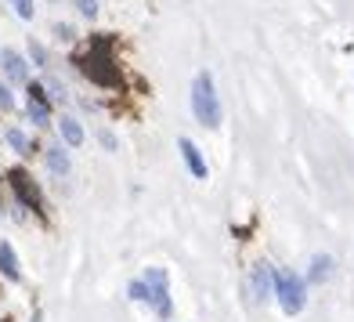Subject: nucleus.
Returning <instances> with one entry per match:
<instances>
[{
  "mask_svg": "<svg viewBox=\"0 0 354 322\" xmlns=\"http://www.w3.org/2000/svg\"><path fill=\"white\" fill-rule=\"evenodd\" d=\"M192 112L203 127H221V98L214 91V76L199 73L196 84H192Z\"/></svg>",
  "mask_w": 354,
  "mask_h": 322,
  "instance_id": "nucleus-1",
  "label": "nucleus"
},
{
  "mask_svg": "<svg viewBox=\"0 0 354 322\" xmlns=\"http://www.w3.org/2000/svg\"><path fill=\"white\" fill-rule=\"evenodd\" d=\"M275 297H279L286 315H300L304 304H308V283H304L297 271L282 268V271H275Z\"/></svg>",
  "mask_w": 354,
  "mask_h": 322,
  "instance_id": "nucleus-2",
  "label": "nucleus"
},
{
  "mask_svg": "<svg viewBox=\"0 0 354 322\" xmlns=\"http://www.w3.org/2000/svg\"><path fill=\"white\" fill-rule=\"evenodd\" d=\"M145 286H149V304L159 312V315H170V279H167V268H149L145 271V279H141Z\"/></svg>",
  "mask_w": 354,
  "mask_h": 322,
  "instance_id": "nucleus-3",
  "label": "nucleus"
},
{
  "mask_svg": "<svg viewBox=\"0 0 354 322\" xmlns=\"http://www.w3.org/2000/svg\"><path fill=\"white\" fill-rule=\"evenodd\" d=\"M250 297L257 304H264L268 297H275V268H271L268 261H257L250 268Z\"/></svg>",
  "mask_w": 354,
  "mask_h": 322,
  "instance_id": "nucleus-4",
  "label": "nucleus"
},
{
  "mask_svg": "<svg viewBox=\"0 0 354 322\" xmlns=\"http://www.w3.org/2000/svg\"><path fill=\"white\" fill-rule=\"evenodd\" d=\"M8 178H11V188L19 192L22 206H29V211H40V206H44V199H40V188L33 185V178H29L26 170H11Z\"/></svg>",
  "mask_w": 354,
  "mask_h": 322,
  "instance_id": "nucleus-5",
  "label": "nucleus"
},
{
  "mask_svg": "<svg viewBox=\"0 0 354 322\" xmlns=\"http://www.w3.org/2000/svg\"><path fill=\"white\" fill-rule=\"evenodd\" d=\"M26 109H29V120H33L37 127L51 123V98L44 94V84H29V102H26Z\"/></svg>",
  "mask_w": 354,
  "mask_h": 322,
  "instance_id": "nucleus-6",
  "label": "nucleus"
},
{
  "mask_svg": "<svg viewBox=\"0 0 354 322\" xmlns=\"http://www.w3.org/2000/svg\"><path fill=\"white\" fill-rule=\"evenodd\" d=\"M0 69H4V76L11 80V84H22V80L29 76L26 58H22L19 51H11V47H4V51H0Z\"/></svg>",
  "mask_w": 354,
  "mask_h": 322,
  "instance_id": "nucleus-7",
  "label": "nucleus"
},
{
  "mask_svg": "<svg viewBox=\"0 0 354 322\" xmlns=\"http://www.w3.org/2000/svg\"><path fill=\"white\" fill-rule=\"evenodd\" d=\"M0 276L8 283H19L22 279V268H19V257H15V247L8 239H0Z\"/></svg>",
  "mask_w": 354,
  "mask_h": 322,
  "instance_id": "nucleus-8",
  "label": "nucleus"
},
{
  "mask_svg": "<svg viewBox=\"0 0 354 322\" xmlns=\"http://www.w3.org/2000/svg\"><path fill=\"white\" fill-rule=\"evenodd\" d=\"M181 145V156H185V163H188V170H192V178H199V181H206V159L199 156V149H196V141L192 138H181L177 141Z\"/></svg>",
  "mask_w": 354,
  "mask_h": 322,
  "instance_id": "nucleus-9",
  "label": "nucleus"
},
{
  "mask_svg": "<svg viewBox=\"0 0 354 322\" xmlns=\"http://www.w3.org/2000/svg\"><path fill=\"white\" fill-rule=\"evenodd\" d=\"M44 159H47V170L58 174V178H62V174H69V152L62 149V145H47Z\"/></svg>",
  "mask_w": 354,
  "mask_h": 322,
  "instance_id": "nucleus-10",
  "label": "nucleus"
},
{
  "mask_svg": "<svg viewBox=\"0 0 354 322\" xmlns=\"http://www.w3.org/2000/svg\"><path fill=\"white\" fill-rule=\"evenodd\" d=\"M58 134H62V141H66L69 149H80V145H84V127H80L76 120H69V116L58 120Z\"/></svg>",
  "mask_w": 354,
  "mask_h": 322,
  "instance_id": "nucleus-11",
  "label": "nucleus"
},
{
  "mask_svg": "<svg viewBox=\"0 0 354 322\" xmlns=\"http://www.w3.org/2000/svg\"><path fill=\"white\" fill-rule=\"evenodd\" d=\"M333 276V257L329 253H318L311 261V271H308V283H326Z\"/></svg>",
  "mask_w": 354,
  "mask_h": 322,
  "instance_id": "nucleus-12",
  "label": "nucleus"
},
{
  "mask_svg": "<svg viewBox=\"0 0 354 322\" xmlns=\"http://www.w3.org/2000/svg\"><path fill=\"white\" fill-rule=\"evenodd\" d=\"M4 138H8V145H11L15 152H22V156H29V152H33V141H29V138L19 131V127H8V131H4Z\"/></svg>",
  "mask_w": 354,
  "mask_h": 322,
  "instance_id": "nucleus-13",
  "label": "nucleus"
},
{
  "mask_svg": "<svg viewBox=\"0 0 354 322\" xmlns=\"http://www.w3.org/2000/svg\"><path fill=\"white\" fill-rule=\"evenodd\" d=\"M11 8H15V15H19V19H33V0H11Z\"/></svg>",
  "mask_w": 354,
  "mask_h": 322,
  "instance_id": "nucleus-14",
  "label": "nucleus"
},
{
  "mask_svg": "<svg viewBox=\"0 0 354 322\" xmlns=\"http://www.w3.org/2000/svg\"><path fill=\"white\" fill-rule=\"evenodd\" d=\"M44 91H51V102H66V87L58 80H44Z\"/></svg>",
  "mask_w": 354,
  "mask_h": 322,
  "instance_id": "nucleus-15",
  "label": "nucleus"
},
{
  "mask_svg": "<svg viewBox=\"0 0 354 322\" xmlns=\"http://www.w3.org/2000/svg\"><path fill=\"white\" fill-rule=\"evenodd\" d=\"M76 11L84 15V19H94V15H98V0H76Z\"/></svg>",
  "mask_w": 354,
  "mask_h": 322,
  "instance_id": "nucleus-16",
  "label": "nucleus"
},
{
  "mask_svg": "<svg viewBox=\"0 0 354 322\" xmlns=\"http://www.w3.org/2000/svg\"><path fill=\"white\" fill-rule=\"evenodd\" d=\"M29 58H33V66H47V51L40 44H33V40H29Z\"/></svg>",
  "mask_w": 354,
  "mask_h": 322,
  "instance_id": "nucleus-17",
  "label": "nucleus"
},
{
  "mask_svg": "<svg viewBox=\"0 0 354 322\" xmlns=\"http://www.w3.org/2000/svg\"><path fill=\"white\" fill-rule=\"evenodd\" d=\"M15 109V94L8 91V84H0V112H11Z\"/></svg>",
  "mask_w": 354,
  "mask_h": 322,
  "instance_id": "nucleus-18",
  "label": "nucleus"
},
{
  "mask_svg": "<svg viewBox=\"0 0 354 322\" xmlns=\"http://www.w3.org/2000/svg\"><path fill=\"white\" fill-rule=\"evenodd\" d=\"M131 301H149V286H145V283H131Z\"/></svg>",
  "mask_w": 354,
  "mask_h": 322,
  "instance_id": "nucleus-19",
  "label": "nucleus"
},
{
  "mask_svg": "<svg viewBox=\"0 0 354 322\" xmlns=\"http://www.w3.org/2000/svg\"><path fill=\"white\" fill-rule=\"evenodd\" d=\"M55 33H58V40H73V26L58 22V26H55Z\"/></svg>",
  "mask_w": 354,
  "mask_h": 322,
  "instance_id": "nucleus-20",
  "label": "nucleus"
},
{
  "mask_svg": "<svg viewBox=\"0 0 354 322\" xmlns=\"http://www.w3.org/2000/svg\"><path fill=\"white\" fill-rule=\"evenodd\" d=\"M102 145H105V149H116V138H112L109 131H102Z\"/></svg>",
  "mask_w": 354,
  "mask_h": 322,
  "instance_id": "nucleus-21",
  "label": "nucleus"
},
{
  "mask_svg": "<svg viewBox=\"0 0 354 322\" xmlns=\"http://www.w3.org/2000/svg\"><path fill=\"white\" fill-rule=\"evenodd\" d=\"M33 322H44V312H37V315H33Z\"/></svg>",
  "mask_w": 354,
  "mask_h": 322,
  "instance_id": "nucleus-22",
  "label": "nucleus"
}]
</instances>
